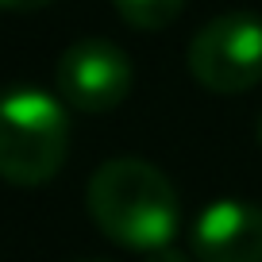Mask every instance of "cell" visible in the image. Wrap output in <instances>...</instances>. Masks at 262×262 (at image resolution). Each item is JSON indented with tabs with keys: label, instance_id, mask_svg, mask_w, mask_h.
<instances>
[{
	"label": "cell",
	"instance_id": "cell-5",
	"mask_svg": "<svg viewBox=\"0 0 262 262\" xmlns=\"http://www.w3.org/2000/svg\"><path fill=\"white\" fill-rule=\"evenodd\" d=\"M196 262H262V205L212 201L189 231Z\"/></svg>",
	"mask_w": 262,
	"mask_h": 262
},
{
	"label": "cell",
	"instance_id": "cell-10",
	"mask_svg": "<svg viewBox=\"0 0 262 262\" xmlns=\"http://www.w3.org/2000/svg\"><path fill=\"white\" fill-rule=\"evenodd\" d=\"M77 262H108V258H77Z\"/></svg>",
	"mask_w": 262,
	"mask_h": 262
},
{
	"label": "cell",
	"instance_id": "cell-3",
	"mask_svg": "<svg viewBox=\"0 0 262 262\" xmlns=\"http://www.w3.org/2000/svg\"><path fill=\"white\" fill-rule=\"evenodd\" d=\"M189 74L208 93H247L262 81V16L224 12L189 42Z\"/></svg>",
	"mask_w": 262,
	"mask_h": 262
},
{
	"label": "cell",
	"instance_id": "cell-1",
	"mask_svg": "<svg viewBox=\"0 0 262 262\" xmlns=\"http://www.w3.org/2000/svg\"><path fill=\"white\" fill-rule=\"evenodd\" d=\"M85 208L100 235L127 251H162L178 235L181 201L173 181L143 158H108L85 189Z\"/></svg>",
	"mask_w": 262,
	"mask_h": 262
},
{
	"label": "cell",
	"instance_id": "cell-6",
	"mask_svg": "<svg viewBox=\"0 0 262 262\" xmlns=\"http://www.w3.org/2000/svg\"><path fill=\"white\" fill-rule=\"evenodd\" d=\"M112 4L123 24L139 27V31H162L185 8V0H112Z\"/></svg>",
	"mask_w": 262,
	"mask_h": 262
},
{
	"label": "cell",
	"instance_id": "cell-4",
	"mask_svg": "<svg viewBox=\"0 0 262 262\" xmlns=\"http://www.w3.org/2000/svg\"><path fill=\"white\" fill-rule=\"evenodd\" d=\"M131 58L108 39H77L66 47L54 66V85L58 97L74 112L104 116L120 108L131 93Z\"/></svg>",
	"mask_w": 262,
	"mask_h": 262
},
{
	"label": "cell",
	"instance_id": "cell-2",
	"mask_svg": "<svg viewBox=\"0 0 262 262\" xmlns=\"http://www.w3.org/2000/svg\"><path fill=\"white\" fill-rule=\"evenodd\" d=\"M70 150L66 100L42 89H8L0 97V178L8 185H47Z\"/></svg>",
	"mask_w": 262,
	"mask_h": 262
},
{
	"label": "cell",
	"instance_id": "cell-8",
	"mask_svg": "<svg viewBox=\"0 0 262 262\" xmlns=\"http://www.w3.org/2000/svg\"><path fill=\"white\" fill-rule=\"evenodd\" d=\"M147 262H189L181 251H173V247H162V251H150Z\"/></svg>",
	"mask_w": 262,
	"mask_h": 262
},
{
	"label": "cell",
	"instance_id": "cell-9",
	"mask_svg": "<svg viewBox=\"0 0 262 262\" xmlns=\"http://www.w3.org/2000/svg\"><path fill=\"white\" fill-rule=\"evenodd\" d=\"M258 147H262V116H258Z\"/></svg>",
	"mask_w": 262,
	"mask_h": 262
},
{
	"label": "cell",
	"instance_id": "cell-7",
	"mask_svg": "<svg viewBox=\"0 0 262 262\" xmlns=\"http://www.w3.org/2000/svg\"><path fill=\"white\" fill-rule=\"evenodd\" d=\"M50 0H0V8L4 12H39V8H47Z\"/></svg>",
	"mask_w": 262,
	"mask_h": 262
}]
</instances>
